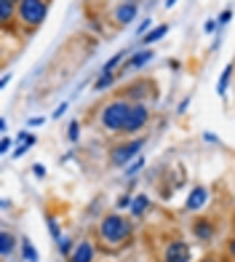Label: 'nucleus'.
Instances as JSON below:
<instances>
[{
  "label": "nucleus",
  "instance_id": "nucleus-38",
  "mask_svg": "<svg viewBox=\"0 0 235 262\" xmlns=\"http://www.w3.org/2000/svg\"><path fill=\"white\" fill-rule=\"evenodd\" d=\"M201 262H219V259H217V257H203Z\"/></svg>",
  "mask_w": 235,
  "mask_h": 262
},
{
  "label": "nucleus",
  "instance_id": "nucleus-11",
  "mask_svg": "<svg viewBox=\"0 0 235 262\" xmlns=\"http://www.w3.org/2000/svg\"><path fill=\"white\" fill-rule=\"evenodd\" d=\"M150 59H152V51L150 49H142V51H136V54H131V56L126 59V70H142Z\"/></svg>",
  "mask_w": 235,
  "mask_h": 262
},
{
  "label": "nucleus",
  "instance_id": "nucleus-20",
  "mask_svg": "<svg viewBox=\"0 0 235 262\" xmlns=\"http://www.w3.org/2000/svg\"><path fill=\"white\" fill-rule=\"evenodd\" d=\"M45 225H49V233H51V238H54V241L59 244V241H62V230H59V225H56V217H45Z\"/></svg>",
  "mask_w": 235,
  "mask_h": 262
},
{
  "label": "nucleus",
  "instance_id": "nucleus-18",
  "mask_svg": "<svg viewBox=\"0 0 235 262\" xmlns=\"http://www.w3.org/2000/svg\"><path fill=\"white\" fill-rule=\"evenodd\" d=\"M169 32V25H160V27H155V30H150L147 35H145V46H152V43H158L163 35Z\"/></svg>",
  "mask_w": 235,
  "mask_h": 262
},
{
  "label": "nucleus",
  "instance_id": "nucleus-28",
  "mask_svg": "<svg viewBox=\"0 0 235 262\" xmlns=\"http://www.w3.org/2000/svg\"><path fill=\"white\" fill-rule=\"evenodd\" d=\"M150 25H152V21H150V16H145V19H142V25L136 27V32H139V35H145V32H150Z\"/></svg>",
  "mask_w": 235,
  "mask_h": 262
},
{
  "label": "nucleus",
  "instance_id": "nucleus-1",
  "mask_svg": "<svg viewBox=\"0 0 235 262\" xmlns=\"http://www.w3.org/2000/svg\"><path fill=\"white\" fill-rule=\"evenodd\" d=\"M99 238L107 246H123L131 238V222L123 214H107L99 222Z\"/></svg>",
  "mask_w": 235,
  "mask_h": 262
},
{
  "label": "nucleus",
  "instance_id": "nucleus-31",
  "mask_svg": "<svg viewBox=\"0 0 235 262\" xmlns=\"http://www.w3.org/2000/svg\"><path fill=\"white\" fill-rule=\"evenodd\" d=\"M43 123H45V118H43V115H35V118H30V126H32V128H35V126H43Z\"/></svg>",
  "mask_w": 235,
  "mask_h": 262
},
{
  "label": "nucleus",
  "instance_id": "nucleus-23",
  "mask_svg": "<svg viewBox=\"0 0 235 262\" xmlns=\"http://www.w3.org/2000/svg\"><path fill=\"white\" fill-rule=\"evenodd\" d=\"M59 252H62L64 257H69V254L75 252V244L69 241V238H62V241H59Z\"/></svg>",
  "mask_w": 235,
  "mask_h": 262
},
{
  "label": "nucleus",
  "instance_id": "nucleus-33",
  "mask_svg": "<svg viewBox=\"0 0 235 262\" xmlns=\"http://www.w3.org/2000/svg\"><path fill=\"white\" fill-rule=\"evenodd\" d=\"M27 150H30L27 145H16V152H14V156H16V158H21V156H27Z\"/></svg>",
  "mask_w": 235,
  "mask_h": 262
},
{
  "label": "nucleus",
  "instance_id": "nucleus-36",
  "mask_svg": "<svg viewBox=\"0 0 235 262\" xmlns=\"http://www.w3.org/2000/svg\"><path fill=\"white\" fill-rule=\"evenodd\" d=\"M8 83H11V75H8V73H6V75H3V78H0V89H6V86H8Z\"/></svg>",
  "mask_w": 235,
  "mask_h": 262
},
{
  "label": "nucleus",
  "instance_id": "nucleus-34",
  "mask_svg": "<svg viewBox=\"0 0 235 262\" xmlns=\"http://www.w3.org/2000/svg\"><path fill=\"white\" fill-rule=\"evenodd\" d=\"M187 107H190V97H184V99L179 102V110H176V113H187Z\"/></svg>",
  "mask_w": 235,
  "mask_h": 262
},
{
  "label": "nucleus",
  "instance_id": "nucleus-8",
  "mask_svg": "<svg viewBox=\"0 0 235 262\" xmlns=\"http://www.w3.org/2000/svg\"><path fill=\"white\" fill-rule=\"evenodd\" d=\"M93 254H97V249H93L91 241H78L75 244V252L69 254V262H93Z\"/></svg>",
  "mask_w": 235,
  "mask_h": 262
},
{
  "label": "nucleus",
  "instance_id": "nucleus-4",
  "mask_svg": "<svg viewBox=\"0 0 235 262\" xmlns=\"http://www.w3.org/2000/svg\"><path fill=\"white\" fill-rule=\"evenodd\" d=\"M145 145H147V139L145 137H136V139H126V142H121V145H115L112 150H110V163L112 166H126L131 163V161H136L139 158V152L145 150Z\"/></svg>",
  "mask_w": 235,
  "mask_h": 262
},
{
  "label": "nucleus",
  "instance_id": "nucleus-29",
  "mask_svg": "<svg viewBox=\"0 0 235 262\" xmlns=\"http://www.w3.org/2000/svg\"><path fill=\"white\" fill-rule=\"evenodd\" d=\"M11 145H14V142H11V137H3V139H0V152H8Z\"/></svg>",
  "mask_w": 235,
  "mask_h": 262
},
{
  "label": "nucleus",
  "instance_id": "nucleus-26",
  "mask_svg": "<svg viewBox=\"0 0 235 262\" xmlns=\"http://www.w3.org/2000/svg\"><path fill=\"white\" fill-rule=\"evenodd\" d=\"M217 27H219V21H217V19H208L206 25H203V32L211 35V32H217Z\"/></svg>",
  "mask_w": 235,
  "mask_h": 262
},
{
  "label": "nucleus",
  "instance_id": "nucleus-27",
  "mask_svg": "<svg viewBox=\"0 0 235 262\" xmlns=\"http://www.w3.org/2000/svg\"><path fill=\"white\" fill-rule=\"evenodd\" d=\"M230 19H232V8H225V11L219 14V19H217V21H219V25H227Z\"/></svg>",
  "mask_w": 235,
  "mask_h": 262
},
{
  "label": "nucleus",
  "instance_id": "nucleus-10",
  "mask_svg": "<svg viewBox=\"0 0 235 262\" xmlns=\"http://www.w3.org/2000/svg\"><path fill=\"white\" fill-rule=\"evenodd\" d=\"M193 233H195V238H201V241H211V238H214V225H211V220L201 217V220H195Z\"/></svg>",
  "mask_w": 235,
  "mask_h": 262
},
{
  "label": "nucleus",
  "instance_id": "nucleus-14",
  "mask_svg": "<svg viewBox=\"0 0 235 262\" xmlns=\"http://www.w3.org/2000/svg\"><path fill=\"white\" fill-rule=\"evenodd\" d=\"M14 246H16V238H14V235H11L8 230L0 233V254H3V257H11Z\"/></svg>",
  "mask_w": 235,
  "mask_h": 262
},
{
  "label": "nucleus",
  "instance_id": "nucleus-30",
  "mask_svg": "<svg viewBox=\"0 0 235 262\" xmlns=\"http://www.w3.org/2000/svg\"><path fill=\"white\" fill-rule=\"evenodd\" d=\"M32 174L43 180V177H45V166H43V163H35V166H32Z\"/></svg>",
  "mask_w": 235,
  "mask_h": 262
},
{
  "label": "nucleus",
  "instance_id": "nucleus-22",
  "mask_svg": "<svg viewBox=\"0 0 235 262\" xmlns=\"http://www.w3.org/2000/svg\"><path fill=\"white\" fill-rule=\"evenodd\" d=\"M35 134H30V131H19V137H16V145H27V147H32L35 145Z\"/></svg>",
  "mask_w": 235,
  "mask_h": 262
},
{
  "label": "nucleus",
  "instance_id": "nucleus-13",
  "mask_svg": "<svg viewBox=\"0 0 235 262\" xmlns=\"http://www.w3.org/2000/svg\"><path fill=\"white\" fill-rule=\"evenodd\" d=\"M232 70H235V64L230 62L225 70H222V75H219V83H217V94L219 97H225L227 94V86H230V78H232Z\"/></svg>",
  "mask_w": 235,
  "mask_h": 262
},
{
  "label": "nucleus",
  "instance_id": "nucleus-12",
  "mask_svg": "<svg viewBox=\"0 0 235 262\" xmlns=\"http://www.w3.org/2000/svg\"><path fill=\"white\" fill-rule=\"evenodd\" d=\"M145 89H152V83H147V80H139V83H134V86H131V91H126V97H123V99H128V102L139 99V102L145 104Z\"/></svg>",
  "mask_w": 235,
  "mask_h": 262
},
{
  "label": "nucleus",
  "instance_id": "nucleus-21",
  "mask_svg": "<svg viewBox=\"0 0 235 262\" xmlns=\"http://www.w3.org/2000/svg\"><path fill=\"white\" fill-rule=\"evenodd\" d=\"M142 166H145V158L139 156L136 161H131V163L126 166V177H136V174H139V169H142Z\"/></svg>",
  "mask_w": 235,
  "mask_h": 262
},
{
  "label": "nucleus",
  "instance_id": "nucleus-6",
  "mask_svg": "<svg viewBox=\"0 0 235 262\" xmlns=\"http://www.w3.org/2000/svg\"><path fill=\"white\" fill-rule=\"evenodd\" d=\"M193 259V249L187 241H169V246L163 249V262H190Z\"/></svg>",
  "mask_w": 235,
  "mask_h": 262
},
{
  "label": "nucleus",
  "instance_id": "nucleus-19",
  "mask_svg": "<svg viewBox=\"0 0 235 262\" xmlns=\"http://www.w3.org/2000/svg\"><path fill=\"white\" fill-rule=\"evenodd\" d=\"M123 59H126V51H118L115 56H110L107 62H104V67H102V73H115V70H118V64H121Z\"/></svg>",
  "mask_w": 235,
  "mask_h": 262
},
{
  "label": "nucleus",
  "instance_id": "nucleus-24",
  "mask_svg": "<svg viewBox=\"0 0 235 262\" xmlns=\"http://www.w3.org/2000/svg\"><path fill=\"white\" fill-rule=\"evenodd\" d=\"M67 137H69V142H78V139H80V123H78V121L69 123V128H67Z\"/></svg>",
  "mask_w": 235,
  "mask_h": 262
},
{
  "label": "nucleus",
  "instance_id": "nucleus-7",
  "mask_svg": "<svg viewBox=\"0 0 235 262\" xmlns=\"http://www.w3.org/2000/svg\"><path fill=\"white\" fill-rule=\"evenodd\" d=\"M206 204H208V190H206L203 185L193 187L190 195L184 198V209H187V211H201Z\"/></svg>",
  "mask_w": 235,
  "mask_h": 262
},
{
  "label": "nucleus",
  "instance_id": "nucleus-16",
  "mask_svg": "<svg viewBox=\"0 0 235 262\" xmlns=\"http://www.w3.org/2000/svg\"><path fill=\"white\" fill-rule=\"evenodd\" d=\"M115 78H118V73H102L97 80H93V91H107L115 83Z\"/></svg>",
  "mask_w": 235,
  "mask_h": 262
},
{
  "label": "nucleus",
  "instance_id": "nucleus-15",
  "mask_svg": "<svg viewBox=\"0 0 235 262\" xmlns=\"http://www.w3.org/2000/svg\"><path fill=\"white\" fill-rule=\"evenodd\" d=\"M21 259H27V262H38V259H40L38 249L32 246L30 238H21Z\"/></svg>",
  "mask_w": 235,
  "mask_h": 262
},
{
  "label": "nucleus",
  "instance_id": "nucleus-35",
  "mask_svg": "<svg viewBox=\"0 0 235 262\" xmlns=\"http://www.w3.org/2000/svg\"><path fill=\"white\" fill-rule=\"evenodd\" d=\"M227 254L235 259V238H230V241H227Z\"/></svg>",
  "mask_w": 235,
  "mask_h": 262
},
{
  "label": "nucleus",
  "instance_id": "nucleus-3",
  "mask_svg": "<svg viewBox=\"0 0 235 262\" xmlns=\"http://www.w3.org/2000/svg\"><path fill=\"white\" fill-rule=\"evenodd\" d=\"M45 14H49V0H19V11H16V19L21 21L25 30H38L43 21H45Z\"/></svg>",
  "mask_w": 235,
  "mask_h": 262
},
{
  "label": "nucleus",
  "instance_id": "nucleus-17",
  "mask_svg": "<svg viewBox=\"0 0 235 262\" xmlns=\"http://www.w3.org/2000/svg\"><path fill=\"white\" fill-rule=\"evenodd\" d=\"M150 209V198L147 195H136L131 204V217H142V214Z\"/></svg>",
  "mask_w": 235,
  "mask_h": 262
},
{
  "label": "nucleus",
  "instance_id": "nucleus-25",
  "mask_svg": "<svg viewBox=\"0 0 235 262\" xmlns=\"http://www.w3.org/2000/svg\"><path fill=\"white\" fill-rule=\"evenodd\" d=\"M131 204H134L131 195H121V198H118V209H131Z\"/></svg>",
  "mask_w": 235,
  "mask_h": 262
},
{
  "label": "nucleus",
  "instance_id": "nucleus-2",
  "mask_svg": "<svg viewBox=\"0 0 235 262\" xmlns=\"http://www.w3.org/2000/svg\"><path fill=\"white\" fill-rule=\"evenodd\" d=\"M131 107H134V102H128V99H112V102H107L102 107V113H99V123L107 131H123Z\"/></svg>",
  "mask_w": 235,
  "mask_h": 262
},
{
  "label": "nucleus",
  "instance_id": "nucleus-37",
  "mask_svg": "<svg viewBox=\"0 0 235 262\" xmlns=\"http://www.w3.org/2000/svg\"><path fill=\"white\" fill-rule=\"evenodd\" d=\"M6 128H8V121H6V118H0V131H3V137H6Z\"/></svg>",
  "mask_w": 235,
  "mask_h": 262
},
{
  "label": "nucleus",
  "instance_id": "nucleus-32",
  "mask_svg": "<svg viewBox=\"0 0 235 262\" xmlns=\"http://www.w3.org/2000/svg\"><path fill=\"white\" fill-rule=\"evenodd\" d=\"M64 113H67V102H62V104L56 107V110H54V118H62Z\"/></svg>",
  "mask_w": 235,
  "mask_h": 262
},
{
  "label": "nucleus",
  "instance_id": "nucleus-9",
  "mask_svg": "<svg viewBox=\"0 0 235 262\" xmlns=\"http://www.w3.org/2000/svg\"><path fill=\"white\" fill-rule=\"evenodd\" d=\"M136 3H128V0H123L121 6L115 8V25H131V21L136 19Z\"/></svg>",
  "mask_w": 235,
  "mask_h": 262
},
{
  "label": "nucleus",
  "instance_id": "nucleus-5",
  "mask_svg": "<svg viewBox=\"0 0 235 262\" xmlns=\"http://www.w3.org/2000/svg\"><path fill=\"white\" fill-rule=\"evenodd\" d=\"M147 121H150V110H147V104L134 102L131 113H128V121H126V126H123L121 134H136V131H142V128H145V123H147Z\"/></svg>",
  "mask_w": 235,
  "mask_h": 262
},
{
  "label": "nucleus",
  "instance_id": "nucleus-39",
  "mask_svg": "<svg viewBox=\"0 0 235 262\" xmlns=\"http://www.w3.org/2000/svg\"><path fill=\"white\" fill-rule=\"evenodd\" d=\"M11 3H16V6H19V0H11Z\"/></svg>",
  "mask_w": 235,
  "mask_h": 262
}]
</instances>
